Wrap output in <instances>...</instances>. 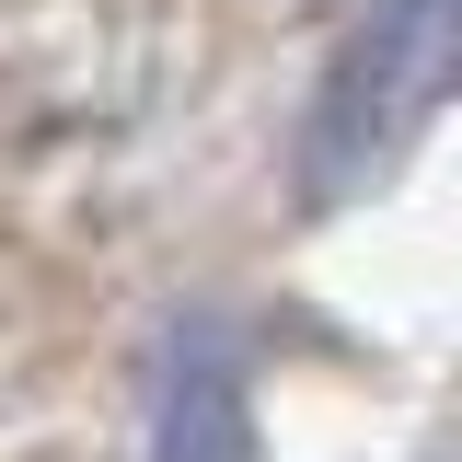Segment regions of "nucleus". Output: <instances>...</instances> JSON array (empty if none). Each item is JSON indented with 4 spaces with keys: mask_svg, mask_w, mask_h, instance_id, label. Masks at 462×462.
<instances>
[{
    "mask_svg": "<svg viewBox=\"0 0 462 462\" xmlns=\"http://www.w3.org/2000/svg\"><path fill=\"white\" fill-rule=\"evenodd\" d=\"M451 58H462V0H370L300 105V151H289L300 208H346L393 185V162L428 139V116L451 93Z\"/></svg>",
    "mask_w": 462,
    "mask_h": 462,
    "instance_id": "1",
    "label": "nucleus"
},
{
    "mask_svg": "<svg viewBox=\"0 0 462 462\" xmlns=\"http://www.w3.org/2000/svg\"><path fill=\"white\" fill-rule=\"evenodd\" d=\"M151 462H254V346L231 312H173L151 346Z\"/></svg>",
    "mask_w": 462,
    "mask_h": 462,
    "instance_id": "2",
    "label": "nucleus"
}]
</instances>
